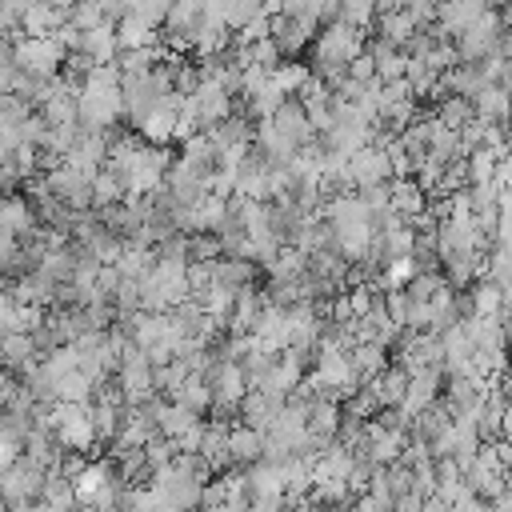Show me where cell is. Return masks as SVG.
Returning <instances> with one entry per match:
<instances>
[{"mask_svg": "<svg viewBox=\"0 0 512 512\" xmlns=\"http://www.w3.org/2000/svg\"><path fill=\"white\" fill-rule=\"evenodd\" d=\"M64 48L52 40V36H24L20 44H12V60L24 76H36V80H56V68L64 64Z\"/></svg>", "mask_w": 512, "mask_h": 512, "instance_id": "6da1fadb", "label": "cell"}, {"mask_svg": "<svg viewBox=\"0 0 512 512\" xmlns=\"http://www.w3.org/2000/svg\"><path fill=\"white\" fill-rule=\"evenodd\" d=\"M440 368H416V372H408V392H404V404H400V412L404 416H420L432 400H440Z\"/></svg>", "mask_w": 512, "mask_h": 512, "instance_id": "7a4b0ae2", "label": "cell"}, {"mask_svg": "<svg viewBox=\"0 0 512 512\" xmlns=\"http://www.w3.org/2000/svg\"><path fill=\"white\" fill-rule=\"evenodd\" d=\"M384 368H388V348H380V344H352L348 348V372H352L356 388H368Z\"/></svg>", "mask_w": 512, "mask_h": 512, "instance_id": "3957f363", "label": "cell"}, {"mask_svg": "<svg viewBox=\"0 0 512 512\" xmlns=\"http://www.w3.org/2000/svg\"><path fill=\"white\" fill-rule=\"evenodd\" d=\"M368 388H372L380 412H384V408H400V404H404V392H408V372H404L400 364H388Z\"/></svg>", "mask_w": 512, "mask_h": 512, "instance_id": "277c9868", "label": "cell"}, {"mask_svg": "<svg viewBox=\"0 0 512 512\" xmlns=\"http://www.w3.org/2000/svg\"><path fill=\"white\" fill-rule=\"evenodd\" d=\"M472 116L480 120V124H512V100L492 84V88H484L476 100H472Z\"/></svg>", "mask_w": 512, "mask_h": 512, "instance_id": "5b68a950", "label": "cell"}, {"mask_svg": "<svg viewBox=\"0 0 512 512\" xmlns=\"http://www.w3.org/2000/svg\"><path fill=\"white\" fill-rule=\"evenodd\" d=\"M228 456L232 464H260L264 460V436L252 428H228Z\"/></svg>", "mask_w": 512, "mask_h": 512, "instance_id": "8992f818", "label": "cell"}, {"mask_svg": "<svg viewBox=\"0 0 512 512\" xmlns=\"http://www.w3.org/2000/svg\"><path fill=\"white\" fill-rule=\"evenodd\" d=\"M172 404H180L184 412H192V416L200 420L204 412H212V392H208V384H204L200 376H188V380L172 392Z\"/></svg>", "mask_w": 512, "mask_h": 512, "instance_id": "52a82bcc", "label": "cell"}, {"mask_svg": "<svg viewBox=\"0 0 512 512\" xmlns=\"http://www.w3.org/2000/svg\"><path fill=\"white\" fill-rule=\"evenodd\" d=\"M12 300L24 308V304H32V308H40V304H48V300H56V284L48 280V276H40L36 268L16 284V292H12Z\"/></svg>", "mask_w": 512, "mask_h": 512, "instance_id": "ba28073f", "label": "cell"}, {"mask_svg": "<svg viewBox=\"0 0 512 512\" xmlns=\"http://www.w3.org/2000/svg\"><path fill=\"white\" fill-rule=\"evenodd\" d=\"M24 28H28V36H52L64 20H68V8H48V4H32V8H24Z\"/></svg>", "mask_w": 512, "mask_h": 512, "instance_id": "9c48e42d", "label": "cell"}, {"mask_svg": "<svg viewBox=\"0 0 512 512\" xmlns=\"http://www.w3.org/2000/svg\"><path fill=\"white\" fill-rule=\"evenodd\" d=\"M468 300H472V316H480V320H500L504 316V300H500V288L492 280H476Z\"/></svg>", "mask_w": 512, "mask_h": 512, "instance_id": "30bf717a", "label": "cell"}, {"mask_svg": "<svg viewBox=\"0 0 512 512\" xmlns=\"http://www.w3.org/2000/svg\"><path fill=\"white\" fill-rule=\"evenodd\" d=\"M448 132H460L468 120H476L472 116V104L468 100H460V96H440V104H436V112H432Z\"/></svg>", "mask_w": 512, "mask_h": 512, "instance_id": "8fae6325", "label": "cell"}, {"mask_svg": "<svg viewBox=\"0 0 512 512\" xmlns=\"http://www.w3.org/2000/svg\"><path fill=\"white\" fill-rule=\"evenodd\" d=\"M40 500L52 508V512H68L72 504H76V492H72V480H64V476H56V472H48V480H44V488H40Z\"/></svg>", "mask_w": 512, "mask_h": 512, "instance_id": "7c38bea8", "label": "cell"}, {"mask_svg": "<svg viewBox=\"0 0 512 512\" xmlns=\"http://www.w3.org/2000/svg\"><path fill=\"white\" fill-rule=\"evenodd\" d=\"M220 16H224L228 32H244L252 20L264 16V4H220Z\"/></svg>", "mask_w": 512, "mask_h": 512, "instance_id": "4fadbf2b", "label": "cell"}, {"mask_svg": "<svg viewBox=\"0 0 512 512\" xmlns=\"http://www.w3.org/2000/svg\"><path fill=\"white\" fill-rule=\"evenodd\" d=\"M500 440H512V400H504V416H500Z\"/></svg>", "mask_w": 512, "mask_h": 512, "instance_id": "5bb4252c", "label": "cell"}]
</instances>
